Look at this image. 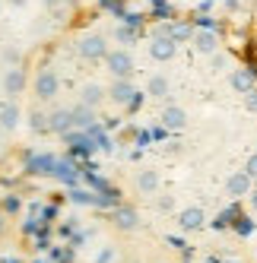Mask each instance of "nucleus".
Here are the masks:
<instances>
[{"instance_id":"1","label":"nucleus","mask_w":257,"mask_h":263,"mask_svg":"<svg viewBox=\"0 0 257 263\" xmlns=\"http://www.w3.org/2000/svg\"><path fill=\"white\" fill-rule=\"evenodd\" d=\"M58 92H61V77L54 73L51 67L39 70L35 73V80H32V96H35V105H42V102H54L58 99Z\"/></svg>"},{"instance_id":"2","label":"nucleus","mask_w":257,"mask_h":263,"mask_svg":"<svg viewBox=\"0 0 257 263\" xmlns=\"http://www.w3.org/2000/svg\"><path fill=\"white\" fill-rule=\"evenodd\" d=\"M134 58H131V51L127 48H115V51H108V58H105V70L112 73V80H131L134 77Z\"/></svg>"},{"instance_id":"3","label":"nucleus","mask_w":257,"mask_h":263,"mask_svg":"<svg viewBox=\"0 0 257 263\" xmlns=\"http://www.w3.org/2000/svg\"><path fill=\"white\" fill-rule=\"evenodd\" d=\"M77 51H80L83 61H105L108 58V42H105V35H99V32H86L83 39L77 42Z\"/></svg>"},{"instance_id":"4","label":"nucleus","mask_w":257,"mask_h":263,"mask_svg":"<svg viewBox=\"0 0 257 263\" xmlns=\"http://www.w3.org/2000/svg\"><path fill=\"white\" fill-rule=\"evenodd\" d=\"M112 225H115L118 232H137V229H140V213H137V206H131V203L115 206Z\"/></svg>"},{"instance_id":"5","label":"nucleus","mask_w":257,"mask_h":263,"mask_svg":"<svg viewBox=\"0 0 257 263\" xmlns=\"http://www.w3.org/2000/svg\"><path fill=\"white\" fill-rule=\"evenodd\" d=\"M229 86L245 99V96H251V92H257V73L248 70V67H235L229 73Z\"/></svg>"},{"instance_id":"6","label":"nucleus","mask_w":257,"mask_h":263,"mask_svg":"<svg viewBox=\"0 0 257 263\" xmlns=\"http://www.w3.org/2000/svg\"><path fill=\"white\" fill-rule=\"evenodd\" d=\"M226 194L232 197V200H242V197H251L254 194V178L245 172H232L229 175V181H226Z\"/></svg>"},{"instance_id":"7","label":"nucleus","mask_w":257,"mask_h":263,"mask_svg":"<svg viewBox=\"0 0 257 263\" xmlns=\"http://www.w3.org/2000/svg\"><path fill=\"white\" fill-rule=\"evenodd\" d=\"M137 86L131 83V80H112V86H108V102L112 105H121V108H127L134 102V96H137Z\"/></svg>"},{"instance_id":"8","label":"nucleus","mask_w":257,"mask_h":263,"mask_svg":"<svg viewBox=\"0 0 257 263\" xmlns=\"http://www.w3.org/2000/svg\"><path fill=\"white\" fill-rule=\"evenodd\" d=\"M159 124L165 130H175V134H181V130L188 127V111L181 108V105H165L159 111Z\"/></svg>"},{"instance_id":"9","label":"nucleus","mask_w":257,"mask_h":263,"mask_svg":"<svg viewBox=\"0 0 257 263\" xmlns=\"http://www.w3.org/2000/svg\"><path fill=\"white\" fill-rule=\"evenodd\" d=\"M48 127H51V134L67 137L70 130L77 127V121H73V108H54L48 115Z\"/></svg>"},{"instance_id":"10","label":"nucleus","mask_w":257,"mask_h":263,"mask_svg":"<svg viewBox=\"0 0 257 263\" xmlns=\"http://www.w3.org/2000/svg\"><path fill=\"white\" fill-rule=\"evenodd\" d=\"M26 86H29V77H26V70L23 67H10L7 70V77H4V92L16 102L26 92Z\"/></svg>"},{"instance_id":"11","label":"nucleus","mask_w":257,"mask_h":263,"mask_svg":"<svg viewBox=\"0 0 257 263\" xmlns=\"http://www.w3.org/2000/svg\"><path fill=\"white\" fill-rule=\"evenodd\" d=\"M159 184H162V178H159V172L156 168H140V172L134 175V187H137V194H159Z\"/></svg>"},{"instance_id":"12","label":"nucleus","mask_w":257,"mask_h":263,"mask_svg":"<svg viewBox=\"0 0 257 263\" xmlns=\"http://www.w3.org/2000/svg\"><path fill=\"white\" fill-rule=\"evenodd\" d=\"M207 225V213L200 210V206H188V210L178 213V229L181 232H197Z\"/></svg>"},{"instance_id":"13","label":"nucleus","mask_w":257,"mask_h":263,"mask_svg":"<svg viewBox=\"0 0 257 263\" xmlns=\"http://www.w3.org/2000/svg\"><path fill=\"white\" fill-rule=\"evenodd\" d=\"M175 54H178V42H172L169 35H159V39H153V42H150V58H153V61H159V64L172 61Z\"/></svg>"},{"instance_id":"14","label":"nucleus","mask_w":257,"mask_h":263,"mask_svg":"<svg viewBox=\"0 0 257 263\" xmlns=\"http://www.w3.org/2000/svg\"><path fill=\"white\" fill-rule=\"evenodd\" d=\"M105 102H108V89H102L99 83H86V86L80 89V105H86V108L99 111Z\"/></svg>"},{"instance_id":"15","label":"nucleus","mask_w":257,"mask_h":263,"mask_svg":"<svg viewBox=\"0 0 257 263\" xmlns=\"http://www.w3.org/2000/svg\"><path fill=\"white\" fill-rule=\"evenodd\" d=\"M194 48H197L200 54H219V32L200 29V32L194 35Z\"/></svg>"},{"instance_id":"16","label":"nucleus","mask_w":257,"mask_h":263,"mask_svg":"<svg viewBox=\"0 0 257 263\" xmlns=\"http://www.w3.org/2000/svg\"><path fill=\"white\" fill-rule=\"evenodd\" d=\"M169 89H172V83H169V77L165 73H153L150 80H146V96H153V99H165L169 96Z\"/></svg>"},{"instance_id":"17","label":"nucleus","mask_w":257,"mask_h":263,"mask_svg":"<svg viewBox=\"0 0 257 263\" xmlns=\"http://www.w3.org/2000/svg\"><path fill=\"white\" fill-rule=\"evenodd\" d=\"M0 127H4V130H16V127H20V108H16V102H7L4 108H0Z\"/></svg>"},{"instance_id":"18","label":"nucleus","mask_w":257,"mask_h":263,"mask_svg":"<svg viewBox=\"0 0 257 263\" xmlns=\"http://www.w3.org/2000/svg\"><path fill=\"white\" fill-rule=\"evenodd\" d=\"M194 35H197V32L191 29V23H175V26H169V39L178 42V45H181V42H194Z\"/></svg>"},{"instance_id":"19","label":"nucleus","mask_w":257,"mask_h":263,"mask_svg":"<svg viewBox=\"0 0 257 263\" xmlns=\"http://www.w3.org/2000/svg\"><path fill=\"white\" fill-rule=\"evenodd\" d=\"M29 127L35 130V134H51L48 115H45V111H39V105H35V108H32V115H29Z\"/></svg>"},{"instance_id":"20","label":"nucleus","mask_w":257,"mask_h":263,"mask_svg":"<svg viewBox=\"0 0 257 263\" xmlns=\"http://www.w3.org/2000/svg\"><path fill=\"white\" fill-rule=\"evenodd\" d=\"M73 121H77V127H89L96 121V111L86 108V105H77V108H73Z\"/></svg>"},{"instance_id":"21","label":"nucleus","mask_w":257,"mask_h":263,"mask_svg":"<svg viewBox=\"0 0 257 263\" xmlns=\"http://www.w3.org/2000/svg\"><path fill=\"white\" fill-rule=\"evenodd\" d=\"M0 210L10 213V216H16V213L23 210V197H20V194H7L4 200H0Z\"/></svg>"},{"instance_id":"22","label":"nucleus","mask_w":257,"mask_h":263,"mask_svg":"<svg viewBox=\"0 0 257 263\" xmlns=\"http://www.w3.org/2000/svg\"><path fill=\"white\" fill-rule=\"evenodd\" d=\"M156 210H159V213H172V210H175V197H172V194H162V197L156 200Z\"/></svg>"},{"instance_id":"23","label":"nucleus","mask_w":257,"mask_h":263,"mask_svg":"<svg viewBox=\"0 0 257 263\" xmlns=\"http://www.w3.org/2000/svg\"><path fill=\"white\" fill-rule=\"evenodd\" d=\"M245 172H248V175L257 181V153H251V156L245 159Z\"/></svg>"},{"instance_id":"24","label":"nucleus","mask_w":257,"mask_h":263,"mask_svg":"<svg viewBox=\"0 0 257 263\" xmlns=\"http://www.w3.org/2000/svg\"><path fill=\"white\" fill-rule=\"evenodd\" d=\"M115 35H118L124 45H131V42H134V32H131V29H115Z\"/></svg>"},{"instance_id":"25","label":"nucleus","mask_w":257,"mask_h":263,"mask_svg":"<svg viewBox=\"0 0 257 263\" xmlns=\"http://www.w3.org/2000/svg\"><path fill=\"white\" fill-rule=\"evenodd\" d=\"M245 108L251 111V115H257V92H251V96H245Z\"/></svg>"},{"instance_id":"26","label":"nucleus","mask_w":257,"mask_h":263,"mask_svg":"<svg viewBox=\"0 0 257 263\" xmlns=\"http://www.w3.org/2000/svg\"><path fill=\"white\" fill-rule=\"evenodd\" d=\"M226 64H229V58H226V54H213V64H210V67H213V70H223Z\"/></svg>"},{"instance_id":"27","label":"nucleus","mask_w":257,"mask_h":263,"mask_svg":"<svg viewBox=\"0 0 257 263\" xmlns=\"http://www.w3.org/2000/svg\"><path fill=\"white\" fill-rule=\"evenodd\" d=\"M143 102H146V92H137V96H134V102L127 105V108H131V111H137V108H143Z\"/></svg>"},{"instance_id":"28","label":"nucleus","mask_w":257,"mask_h":263,"mask_svg":"<svg viewBox=\"0 0 257 263\" xmlns=\"http://www.w3.org/2000/svg\"><path fill=\"white\" fill-rule=\"evenodd\" d=\"M251 229H254V225H251V219H248V222H235V232H238V235H248Z\"/></svg>"},{"instance_id":"29","label":"nucleus","mask_w":257,"mask_h":263,"mask_svg":"<svg viewBox=\"0 0 257 263\" xmlns=\"http://www.w3.org/2000/svg\"><path fill=\"white\" fill-rule=\"evenodd\" d=\"M248 203H251V213H257V187H254V194L248 197Z\"/></svg>"},{"instance_id":"30","label":"nucleus","mask_w":257,"mask_h":263,"mask_svg":"<svg viewBox=\"0 0 257 263\" xmlns=\"http://www.w3.org/2000/svg\"><path fill=\"white\" fill-rule=\"evenodd\" d=\"M112 260V251H102V257H99V263H108Z\"/></svg>"},{"instance_id":"31","label":"nucleus","mask_w":257,"mask_h":263,"mask_svg":"<svg viewBox=\"0 0 257 263\" xmlns=\"http://www.w3.org/2000/svg\"><path fill=\"white\" fill-rule=\"evenodd\" d=\"M204 263H223V260H219V257H207Z\"/></svg>"},{"instance_id":"32","label":"nucleus","mask_w":257,"mask_h":263,"mask_svg":"<svg viewBox=\"0 0 257 263\" xmlns=\"http://www.w3.org/2000/svg\"><path fill=\"white\" fill-rule=\"evenodd\" d=\"M223 263H245V260H223Z\"/></svg>"},{"instance_id":"33","label":"nucleus","mask_w":257,"mask_h":263,"mask_svg":"<svg viewBox=\"0 0 257 263\" xmlns=\"http://www.w3.org/2000/svg\"><path fill=\"white\" fill-rule=\"evenodd\" d=\"M131 263H140V260H131Z\"/></svg>"},{"instance_id":"34","label":"nucleus","mask_w":257,"mask_h":263,"mask_svg":"<svg viewBox=\"0 0 257 263\" xmlns=\"http://www.w3.org/2000/svg\"><path fill=\"white\" fill-rule=\"evenodd\" d=\"M156 263H165V260H156Z\"/></svg>"},{"instance_id":"35","label":"nucleus","mask_w":257,"mask_h":263,"mask_svg":"<svg viewBox=\"0 0 257 263\" xmlns=\"http://www.w3.org/2000/svg\"><path fill=\"white\" fill-rule=\"evenodd\" d=\"M0 7H4V0H0Z\"/></svg>"}]
</instances>
